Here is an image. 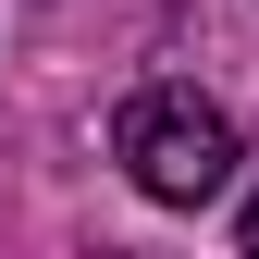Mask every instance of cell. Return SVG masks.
<instances>
[{
	"instance_id": "6da1fadb",
	"label": "cell",
	"mask_w": 259,
	"mask_h": 259,
	"mask_svg": "<svg viewBox=\"0 0 259 259\" xmlns=\"http://www.w3.org/2000/svg\"><path fill=\"white\" fill-rule=\"evenodd\" d=\"M111 160L136 173V198L210 210L222 185H235V123H222V99H198V87H136L123 123H111Z\"/></svg>"
},
{
	"instance_id": "7a4b0ae2",
	"label": "cell",
	"mask_w": 259,
	"mask_h": 259,
	"mask_svg": "<svg viewBox=\"0 0 259 259\" xmlns=\"http://www.w3.org/2000/svg\"><path fill=\"white\" fill-rule=\"evenodd\" d=\"M235 235H247V247H259V185H247V222H235Z\"/></svg>"
}]
</instances>
